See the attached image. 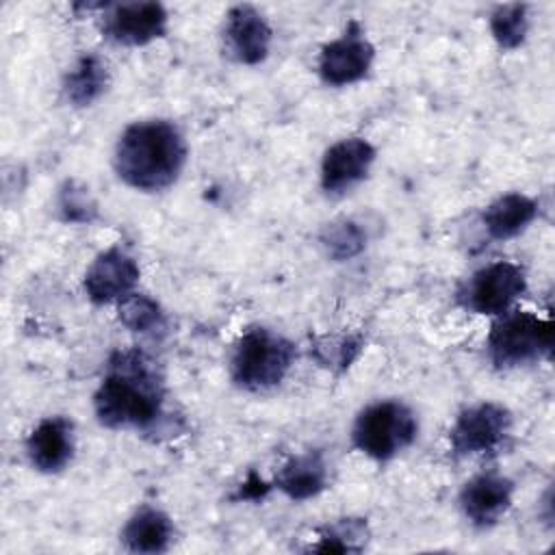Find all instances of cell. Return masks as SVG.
Segmentation results:
<instances>
[{
    "label": "cell",
    "mask_w": 555,
    "mask_h": 555,
    "mask_svg": "<svg viewBox=\"0 0 555 555\" xmlns=\"http://www.w3.org/2000/svg\"><path fill=\"white\" fill-rule=\"evenodd\" d=\"M119 538L130 553H163L173 540V522L163 509L143 505L126 520Z\"/></svg>",
    "instance_id": "obj_17"
},
{
    "label": "cell",
    "mask_w": 555,
    "mask_h": 555,
    "mask_svg": "<svg viewBox=\"0 0 555 555\" xmlns=\"http://www.w3.org/2000/svg\"><path fill=\"white\" fill-rule=\"evenodd\" d=\"M512 412L494 401L464 408L449 429V447L455 457L483 455L503 444L512 431Z\"/></svg>",
    "instance_id": "obj_7"
},
{
    "label": "cell",
    "mask_w": 555,
    "mask_h": 555,
    "mask_svg": "<svg viewBox=\"0 0 555 555\" xmlns=\"http://www.w3.org/2000/svg\"><path fill=\"white\" fill-rule=\"evenodd\" d=\"M535 217L538 202L533 197L525 193H503L486 206L481 223L490 238L507 241L525 232Z\"/></svg>",
    "instance_id": "obj_16"
},
{
    "label": "cell",
    "mask_w": 555,
    "mask_h": 555,
    "mask_svg": "<svg viewBox=\"0 0 555 555\" xmlns=\"http://www.w3.org/2000/svg\"><path fill=\"white\" fill-rule=\"evenodd\" d=\"M111 85V74L104 59L95 52L80 54L63 78V95L76 106L85 108L98 102Z\"/></svg>",
    "instance_id": "obj_18"
},
{
    "label": "cell",
    "mask_w": 555,
    "mask_h": 555,
    "mask_svg": "<svg viewBox=\"0 0 555 555\" xmlns=\"http://www.w3.org/2000/svg\"><path fill=\"white\" fill-rule=\"evenodd\" d=\"M527 291L525 269L509 260L490 262L457 288V301L475 314L501 317Z\"/></svg>",
    "instance_id": "obj_6"
},
{
    "label": "cell",
    "mask_w": 555,
    "mask_h": 555,
    "mask_svg": "<svg viewBox=\"0 0 555 555\" xmlns=\"http://www.w3.org/2000/svg\"><path fill=\"white\" fill-rule=\"evenodd\" d=\"M186 141L169 119H143L126 126L115 145L113 165L121 182L143 193L171 186L186 165Z\"/></svg>",
    "instance_id": "obj_2"
},
{
    "label": "cell",
    "mask_w": 555,
    "mask_h": 555,
    "mask_svg": "<svg viewBox=\"0 0 555 555\" xmlns=\"http://www.w3.org/2000/svg\"><path fill=\"white\" fill-rule=\"evenodd\" d=\"M273 486L291 501H308L327 486V464L321 451H306L288 457L275 473Z\"/></svg>",
    "instance_id": "obj_15"
},
{
    "label": "cell",
    "mask_w": 555,
    "mask_h": 555,
    "mask_svg": "<svg viewBox=\"0 0 555 555\" xmlns=\"http://www.w3.org/2000/svg\"><path fill=\"white\" fill-rule=\"evenodd\" d=\"M375 61V48L364 28L351 20L343 35L327 41L317 61L321 80L330 87H347L362 80Z\"/></svg>",
    "instance_id": "obj_8"
},
{
    "label": "cell",
    "mask_w": 555,
    "mask_h": 555,
    "mask_svg": "<svg viewBox=\"0 0 555 555\" xmlns=\"http://www.w3.org/2000/svg\"><path fill=\"white\" fill-rule=\"evenodd\" d=\"M486 349L501 371L533 364L553 349V323L522 310L503 312L488 334Z\"/></svg>",
    "instance_id": "obj_5"
},
{
    "label": "cell",
    "mask_w": 555,
    "mask_h": 555,
    "mask_svg": "<svg viewBox=\"0 0 555 555\" xmlns=\"http://www.w3.org/2000/svg\"><path fill=\"white\" fill-rule=\"evenodd\" d=\"M24 447L35 470L46 475L61 473L76 451L74 423L65 416H48L33 427Z\"/></svg>",
    "instance_id": "obj_14"
},
{
    "label": "cell",
    "mask_w": 555,
    "mask_h": 555,
    "mask_svg": "<svg viewBox=\"0 0 555 555\" xmlns=\"http://www.w3.org/2000/svg\"><path fill=\"white\" fill-rule=\"evenodd\" d=\"M375 154L373 143L362 137L332 143L321 158V189L327 195L347 193L369 176Z\"/></svg>",
    "instance_id": "obj_11"
},
{
    "label": "cell",
    "mask_w": 555,
    "mask_h": 555,
    "mask_svg": "<svg viewBox=\"0 0 555 555\" xmlns=\"http://www.w3.org/2000/svg\"><path fill=\"white\" fill-rule=\"evenodd\" d=\"M418 434L414 412L397 399H384L366 405L351 427L353 447L371 460L388 462L405 451Z\"/></svg>",
    "instance_id": "obj_4"
},
{
    "label": "cell",
    "mask_w": 555,
    "mask_h": 555,
    "mask_svg": "<svg viewBox=\"0 0 555 555\" xmlns=\"http://www.w3.org/2000/svg\"><path fill=\"white\" fill-rule=\"evenodd\" d=\"M295 362V345L282 334L256 325L241 334L232 358L230 377L247 392H267L275 388Z\"/></svg>",
    "instance_id": "obj_3"
},
{
    "label": "cell",
    "mask_w": 555,
    "mask_h": 555,
    "mask_svg": "<svg viewBox=\"0 0 555 555\" xmlns=\"http://www.w3.org/2000/svg\"><path fill=\"white\" fill-rule=\"evenodd\" d=\"M514 481L499 473H479L468 479L457 496L464 518L477 529L494 527L512 507Z\"/></svg>",
    "instance_id": "obj_12"
},
{
    "label": "cell",
    "mask_w": 555,
    "mask_h": 555,
    "mask_svg": "<svg viewBox=\"0 0 555 555\" xmlns=\"http://www.w3.org/2000/svg\"><path fill=\"white\" fill-rule=\"evenodd\" d=\"M119 321L124 327L137 334H154L165 330V312L147 295L132 293L119 301Z\"/></svg>",
    "instance_id": "obj_21"
},
{
    "label": "cell",
    "mask_w": 555,
    "mask_h": 555,
    "mask_svg": "<svg viewBox=\"0 0 555 555\" xmlns=\"http://www.w3.org/2000/svg\"><path fill=\"white\" fill-rule=\"evenodd\" d=\"M56 210L67 223H91L98 217V204L91 197L89 189L76 180H67L59 189Z\"/></svg>",
    "instance_id": "obj_24"
},
{
    "label": "cell",
    "mask_w": 555,
    "mask_h": 555,
    "mask_svg": "<svg viewBox=\"0 0 555 555\" xmlns=\"http://www.w3.org/2000/svg\"><path fill=\"white\" fill-rule=\"evenodd\" d=\"M163 405L165 382L156 360L141 349L115 351L93 392V412L100 425L150 431L160 423Z\"/></svg>",
    "instance_id": "obj_1"
},
{
    "label": "cell",
    "mask_w": 555,
    "mask_h": 555,
    "mask_svg": "<svg viewBox=\"0 0 555 555\" xmlns=\"http://www.w3.org/2000/svg\"><path fill=\"white\" fill-rule=\"evenodd\" d=\"M360 351H362V338L353 334H327L317 338L310 347V353L319 362V366L336 375L347 371L358 360Z\"/></svg>",
    "instance_id": "obj_20"
},
{
    "label": "cell",
    "mask_w": 555,
    "mask_h": 555,
    "mask_svg": "<svg viewBox=\"0 0 555 555\" xmlns=\"http://www.w3.org/2000/svg\"><path fill=\"white\" fill-rule=\"evenodd\" d=\"M271 490L269 483L260 481V477L256 473H249V477L243 481V486L238 488V494L234 499H245V501H258L262 499L267 492Z\"/></svg>",
    "instance_id": "obj_25"
},
{
    "label": "cell",
    "mask_w": 555,
    "mask_h": 555,
    "mask_svg": "<svg viewBox=\"0 0 555 555\" xmlns=\"http://www.w3.org/2000/svg\"><path fill=\"white\" fill-rule=\"evenodd\" d=\"M167 9L160 2L137 0L104 4L102 33L119 46H147L167 33Z\"/></svg>",
    "instance_id": "obj_9"
},
{
    "label": "cell",
    "mask_w": 555,
    "mask_h": 555,
    "mask_svg": "<svg viewBox=\"0 0 555 555\" xmlns=\"http://www.w3.org/2000/svg\"><path fill=\"white\" fill-rule=\"evenodd\" d=\"M273 30L251 4H236L225 13L223 48L241 65H258L269 56Z\"/></svg>",
    "instance_id": "obj_13"
},
{
    "label": "cell",
    "mask_w": 555,
    "mask_h": 555,
    "mask_svg": "<svg viewBox=\"0 0 555 555\" xmlns=\"http://www.w3.org/2000/svg\"><path fill=\"white\" fill-rule=\"evenodd\" d=\"M323 249L334 260H349L358 256L366 245L364 230L351 219H336L321 230L319 236Z\"/></svg>",
    "instance_id": "obj_22"
},
{
    "label": "cell",
    "mask_w": 555,
    "mask_h": 555,
    "mask_svg": "<svg viewBox=\"0 0 555 555\" xmlns=\"http://www.w3.org/2000/svg\"><path fill=\"white\" fill-rule=\"evenodd\" d=\"M139 275L141 269L137 260L126 249L115 245L93 258V262L85 271L82 286L87 297L98 306L113 301L119 304L134 293Z\"/></svg>",
    "instance_id": "obj_10"
},
{
    "label": "cell",
    "mask_w": 555,
    "mask_h": 555,
    "mask_svg": "<svg viewBox=\"0 0 555 555\" xmlns=\"http://www.w3.org/2000/svg\"><path fill=\"white\" fill-rule=\"evenodd\" d=\"M366 540V522L356 518H345L340 522H334L325 529H321L319 542L310 546V551H323V553H353L362 551Z\"/></svg>",
    "instance_id": "obj_23"
},
{
    "label": "cell",
    "mask_w": 555,
    "mask_h": 555,
    "mask_svg": "<svg viewBox=\"0 0 555 555\" xmlns=\"http://www.w3.org/2000/svg\"><path fill=\"white\" fill-rule=\"evenodd\" d=\"M492 39L503 50H516L525 43L529 33V7L520 2H507L494 7L490 13Z\"/></svg>",
    "instance_id": "obj_19"
}]
</instances>
